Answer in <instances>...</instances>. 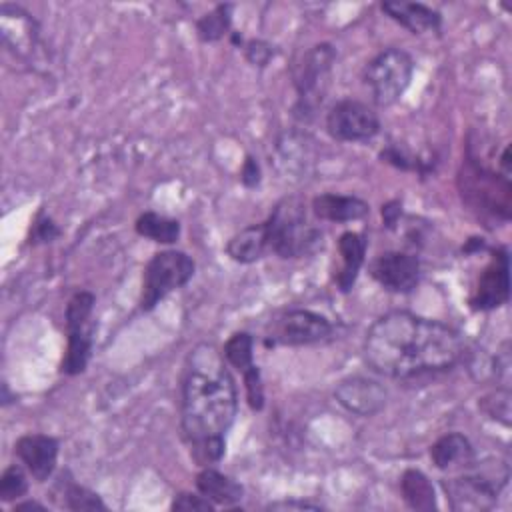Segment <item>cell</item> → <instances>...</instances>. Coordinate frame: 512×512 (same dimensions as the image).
<instances>
[{
    "label": "cell",
    "mask_w": 512,
    "mask_h": 512,
    "mask_svg": "<svg viewBox=\"0 0 512 512\" xmlns=\"http://www.w3.org/2000/svg\"><path fill=\"white\" fill-rule=\"evenodd\" d=\"M362 352L376 374L408 380L456 366L464 356V340L444 322L390 310L372 322Z\"/></svg>",
    "instance_id": "6da1fadb"
},
{
    "label": "cell",
    "mask_w": 512,
    "mask_h": 512,
    "mask_svg": "<svg viewBox=\"0 0 512 512\" xmlns=\"http://www.w3.org/2000/svg\"><path fill=\"white\" fill-rule=\"evenodd\" d=\"M238 412V392L224 356L212 344H198L182 374L180 422L198 460L220 462L224 436Z\"/></svg>",
    "instance_id": "7a4b0ae2"
},
{
    "label": "cell",
    "mask_w": 512,
    "mask_h": 512,
    "mask_svg": "<svg viewBox=\"0 0 512 512\" xmlns=\"http://www.w3.org/2000/svg\"><path fill=\"white\" fill-rule=\"evenodd\" d=\"M268 246L280 258H302L318 252L324 244L322 232L306 218L304 202L296 196L282 198L264 220Z\"/></svg>",
    "instance_id": "3957f363"
},
{
    "label": "cell",
    "mask_w": 512,
    "mask_h": 512,
    "mask_svg": "<svg viewBox=\"0 0 512 512\" xmlns=\"http://www.w3.org/2000/svg\"><path fill=\"white\" fill-rule=\"evenodd\" d=\"M510 480L508 464L496 460L492 466H480L476 460L462 474L442 480L446 500L454 512H484L496 506Z\"/></svg>",
    "instance_id": "277c9868"
},
{
    "label": "cell",
    "mask_w": 512,
    "mask_h": 512,
    "mask_svg": "<svg viewBox=\"0 0 512 512\" xmlns=\"http://www.w3.org/2000/svg\"><path fill=\"white\" fill-rule=\"evenodd\" d=\"M336 62V50L328 42L314 44L308 48L300 62L294 66V88L296 106L294 116L308 120L322 106L332 80V66Z\"/></svg>",
    "instance_id": "5b68a950"
},
{
    "label": "cell",
    "mask_w": 512,
    "mask_h": 512,
    "mask_svg": "<svg viewBox=\"0 0 512 512\" xmlns=\"http://www.w3.org/2000/svg\"><path fill=\"white\" fill-rule=\"evenodd\" d=\"M458 186L462 200L474 210L504 222L510 218V178L484 168L468 156L458 174Z\"/></svg>",
    "instance_id": "8992f818"
},
{
    "label": "cell",
    "mask_w": 512,
    "mask_h": 512,
    "mask_svg": "<svg viewBox=\"0 0 512 512\" xmlns=\"http://www.w3.org/2000/svg\"><path fill=\"white\" fill-rule=\"evenodd\" d=\"M414 74V60L402 48H384L364 68V84L378 106L396 104Z\"/></svg>",
    "instance_id": "52a82bcc"
},
{
    "label": "cell",
    "mask_w": 512,
    "mask_h": 512,
    "mask_svg": "<svg viewBox=\"0 0 512 512\" xmlns=\"http://www.w3.org/2000/svg\"><path fill=\"white\" fill-rule=\"evenodd\" d=\"M196 264L182 250H162L156 252L142 274L140 310H152L170 292L186 286L194 276Z\"/></svg>",
    "instance_id": "ba28073f"
},
{
    "label": "cell",
    "mask_w": 512,
    "mask_h": 512,
    "mask_svg": "<svg viewBox=\"0 0 512 512\" xmlns=\"http://www.w3.org/2000/svg\"><path fill=\"white\" fill-rule=\"evenodd\" d=\"M332 334V322L312 310L292 308L276 316L268 328L264 344L270 346H308L326 340Z\"/></svg>",
    "instance_id": "9c48e42d"
},
{
    "label": "cell",
    "mask_w": 512,
    "mask_h": 512,
    "mask_svg": "<svg viewBox=\"0 0 512 512\" xmlns=\"http://www.w3.org/2000/svg\"><path fill=\"white\" fill-rule=\"evenodd\" d=\"M326 132L338 142H368L380 132V118L368 104L344 98L328 110Z\"/></svg>",
    "instance_id": "30bf717a"
},
{
    "label": "cell",
    "mask_w": 512,
    "mask_h": 512,
    "mask_svg": "<svg viewBox=\"0 0 512 512\" xmlns=\"http://www.w3.org/2000/svg\"><path fill=\"white\" fill-rule=\"evenodd\" d=\"M510 298V258L506 248L492 250V258L480 272L474 292L470 296V306L480 312L500 308Z\"/></svg>",
    "instance_id": "8fae6325"
},
{
    "label": "cell",
    "mask_w": 512,
    "mask_h": 512,
    "mask_svg": "<svg viewBox=\"0 0 512 512\" xmlns=\"http://www.w3.org/2000/svg\"><path fill=\"white\" fill-rule=\"evenodd\" d=\"M420 260L410 252H384L370 264V276L384 288L396 294L412 292L420 282Z\"/></svg>",
    "instance_id": "7c38bea8"
},
{
    "label": "cell",
    "mask_w": 512,
    "mask_h": 512,
    "mask_svg": "<svg viewBox=\"0 0 512 512\" xmlns=\"http://www.w3.org/2000/svg\"><path fill=\"white\" fill-rule=\"evenodd\" d=\"M334 398L344 410L366 418L378 414L386 406L388 392L378 380L366 376H348L338 382Z\"/></svg>",
    "instance_id": "4fadbf2b"
},
{
    "label": "cell",
    "mask_w": 512,
    "mask_h": 512,
    "mask_svg": "<svg viewBox=\"0 0 512 512\" xmlns=\"http://www.w3.org/2000/svg\"><path fill=\"white\" fill-rule=\"evenodd\" d=\"M0 34L2 42L16 56L30 58L38 48L40 28L38 22L24 8L16 4L0 6Z\"/></svg>",
    "instance_id": "5bb4252c"
},
{
    "label": "cell",
    "mask_w": 512,
    "mask_h": 512,
    "mask_svg": "<svg viewBox=\"0 0 512 512\" xmlns=\"http://www.w3.org/2000/svg\"><path fill=\"white\" fill-rule=\"evenodd\" d=\"M16 458L38 482H46L58 460V440L46 434H24L14 444Z\"/></svg>",
    "instance_id": "9a60e30c"
},
{
    "label": "cell",
    "mask_w": 512,
    "mask_h": 512,
    "mask_svg": "<svg viewBox=\"0 0 512 512\" xmlns=\"http://www.w3.org/2000/svg\"><path fill=\"white\" fill-rule=\"evenodd\" d=\"M382 12H386L394 22L410 30L412 34L438 32L442 26V16L438 10L420 4V2H404V0H386L380 4Z\"/></svg>",
    "instance_id": "2e32d148"
},
{
    "label": "cell",
    "mask_w": 512,
    "mask_h": 512,
    "mask_svg": "<svg viewBox=\"0 0 512 512\" xmlns=\"http://www.w3.org/2000/svg\"><path fill=\"white\" fill-rule=\"evenodd\" d=\"M312 212L326 222H354L362 220L370 212V206L358 196L326 192L312 200Z\"/></svg>",
    "instance_id": "e0dca14e"
},
{
    "label": "cell",
    "mask_w": 512,
    "mask_h": 512,
    "mask_svg": "<svg viewBox=\"0 0 512 512\" xmlns=\"http://www.w3.org/2000/svg\"><path fill=\"white\" fill-rule=\"evenodd\" d=\"M366 246H368V240L360 232L348 230L338 238V252H340V258H342V266L336 272L334 280H336V286L342 292H350L352 286L356 284L358 272L364 264Z\"/></svg>",
    "instance_id": "ac0fdd59"
},
{
    "label": "cell",
    "mask_w": 512,
    "mask_h": 512,
    "mask_svg": "<svg viewBox=\"0 0 512 512\" xmlns=\"http://www.w3.org/2000/svg\"><path fill=\"white\" fill-rule=\"evenodd\" d=\"M430 458L440 470H464L476 460V454L464 434L448 432L432 444Z\"/></svg>",
    "instance_id": "d6986e66"
},
{
    "label": "cell",
    "mask_w": 512,
    "mask_h": 512,
    "mask_svg": "<svg viewBox=\"0 0 512 512\" xmlns=\"http://www.w3.org/2000/svg\"><path fill=\"white\" fill-rule=\"evenodd\" d=\"M268 250L270 246H268V234H266L264 222L246 226L244 230L236 232L226 244V254L240 264H252L260 260Z\"/></svg>",
    "instance_id": "ffe728a7"
},
{
    "label": "cell",
    "mask_w": 512,
    "mask_h": 512,
    "mask_svg": "<svg viewBox=\"0 0 512 512\" xmlns=\"http://www.w3.org/2000/svg\"><path fill=\"white\" fill-rule=\"evenodd\" d=\"M196 488L216 506H232L244 496V488L236 480L214 468H204L198 472Z\"/></svg>",
    "instance_id": "44dd1931"
},
{
    "label": "cell",
    "mask_w": 512,
    "mask_h": 512,
    "mask_svg": "<svg viewBox=\"0 0 512 512\" xmlns=\"http://www.w3.org/2000/svg\"><path fill=\"white\" fill-rule=\"evenodd\" d=\"M90 354H92V326L86 324L80 328H70L66 352L60 362V372L68 376L82 374L88 366Z\"/></svg>",
    "instance_id": "7402d4cb"
},
{
    "label": "cell",
    "mask_w": 512,
    "mask_h": 512,
    "mask_svg": "<svg viewBox=\"0 0 512 512\" xmlns=\"http://www.w3.org/2000/svg\"><path fill=\"white\" fill-rule=\"evenodd\" d=\"M400 492L406 504L414 510H434L436 508V492L428 476L420 470H406L400 478Z\"/></svg>",
    "instance_id": "603a6c76"
},
{
    "label": "cell",
    "mask_w": 512,
    "mask_h": 512,
    "mask_svg": "<svg viewBox=\"0 0 512 512\" xmlns=\"http://www.w3.org/2000/svg\"><path fill=\"white\" fill-rule=\"evenodd\" d=\"M134 228H136V234L160 244H174L180 236V222L156 212L140 214L136 218Z\"/></svg>",
    "instance_id": "cb8c5ba5"
},
{
    "label": "cell",
    "mask_w": 512,
    "mask_h": 512,
    "mask_svg": "<svg viewBox=\"0 0 512 512\" xmlns=\"http://www.w3.org/2000/svg\"><path fill=\"white\" fill-rule=\"evenodd\" d=\"M232 22V4H218L196 20V34L202 42H218L228 34Z\"/></svg>",
    "instance_id": "d4e9b609"
},
{
    "label": "cell",
    "mask_w": 512,
    "mask_h": 512,
    "mask_svg": "<svg viewBox=\"0 0 512 512\" xmlns=\"http://www.w3.org/2000/svg\"><path fill=\"white\" fill-rule=\"evenodd\" d=\"M222 356L230 366H234L240 374L254 366V338L248 332H234L224 348Z\"/></svg>",
    "instance_id": "484cf974"
},
{
    "label": "cell",
    "mask_w": 512,
    "mask_h": 512,
    "mask_svg": "<svg viewBox=\"0 0 512 512\" xmlns=\"http://www.w3.org/2000/svg\"><path fill=\"white\" fill-rule=\"evenodd\" d=\"M60 488H62V504L70 510H106V504L102 502V498L88 490L86 486H80L72 480H62L60 482Z\"/></svg>",
    "instance_id": "4316f807"
},
{
    "label": "cell",
    "mask_w": 512,
    "mask_h": 512,
    "mask_svg": "<svg viewBox=\"0 0 512 512\" xmlns=\"http://www.w3.org/2000/svg\"><path fill=\"white\" fill-rule=\"evenodd\" d=\"M94 294L88 290H78L70 296L68 304H66V312H64V320H66V330L70 328H80L86 326L92 310H94Z\"/></svg>",
    "instance_id": "83f0119b"
},
{
    "label": "cell",
    "mask_w": 512,
    "mask_h": 512,
    "mask_svg": "<svg viewBox=\"0 0 512 512\" xmlns=\"http://www.w3.org/2000/svg\"><path fill=\"white\" fill-rule=\"evenodd\" d=\"M26 492H28V480L24 470L16 464L8 466L0 476V500L12 502L26 496Z\"/></svg>",
    "instance_id": "f1b7e54d"
},
{
    "label": "cell",
    "mask_w": 512,
    "mask_h": 512,
    "mask_svg": "<svg viewBox=\"0 0 512 512\" xmlns=\"http://www.w3.org/2000/svg\"><path fill=\"white\" fill-rule=\"evenodd\" d=\"M480 408L494 418L496 422H500L502 426H510V390L508 388H496L494 392L486 394L480 400Z\"/></svg>",
    "instance_id": "f546056e"
},
{
    "label": "cell",
    "mask_w": 512,
    "mask_h": 512,
    "mask_svg": "<svg viewBox=\"0 0 512 512\" xmlns=\"http://www.w3.org/2000/svg\"><path fill=\"white\" fill-rule=\"evenodd\" d=\"M244 378V388H246V400L252 410H262L264 408V386H262V376L260 368L254 364L246 372H242Z\"/></svg>",
    "instance_id": "4dcf8cb0"
},
{
    "label": "cell",
    "mask_w": 512,
    "mask_h": 512,
    "mask_svg": "<svg viewBox=\"0 0 512 512\" xmlns=\"http://www.w3.org/2000/svg\"><path fill=\"white\" fill-rule=\"evenodd\" d=\"M172 510H200V512H208V510H214L216 504L210 502L204 494H194V492H180L172 504H170Z\"/></svg>",
    "instance_id": "1f68e13d"
},
{
    "label": "cell",
    "mask_w": 512,
    "mask_h": 512,
    "mask_svg": "<svg viewBox=\"0 0 512 512\" xmlns=\"http://www.w3.org/2000/svg\"><path fill=\"white\" fill-rule=\"evenodd\" d=\"M244 56H246V60H248L252 66L264 68V66L272 60L274 50H272V46H270L268 42H264V40H250V42H246V46H244Z\"/></svg>",
    "instance_id": "d6a6232c"
},
{
    "label": "cell",
    "mask_w": 512,
    "mask_h": 512,
    "mask_svg": "<svg viewBox=\"0 0 512 512\" xmlns=\"http://www.w3.org/2000/svg\"><path fill=\"white\" fill-rule=\"evenodd\" d=\"M60 236V228L56 226V222L46 216L44 212L38 214V218L34 220V228H32V240L34 242H52L54 238ZM30 240V242H32Z\"/></svg>",
    "instance_id": "836d02e7"
},
{
    "label": "cell",
    "mask_w": 512,
    "mask_h": 512,
    "mask_svg": "<svg viewBox=\"0 0 512 512\" xmlns=\"http://www.w3.org/2000/svg\"><path fill=\"white\" fill-rule=\"evenodd\" d=\"M260 178H262V172H260V164L256 162L254 156H246L244 164H242V170H240V182L246 186V188H254L260 184Z\"/></svg>",
    "instance_id": "e575fe53"
},
{
    "label": "cell",
    "mask_w": 512,
    "mask_h": 512,
    "mask_svg": "<svg viewBox=\"0 0 512 512\" xmlns=\"http://www.w3.org/2000/svg\"><path fill=\"white\" fill-rule=\"evenodd\" d=\"M270 510H320L322 506L320 504H314V502H306V500H282V502H274L268 506Z\"/></svg>",
    "instance_id": "d590c367"
},
{
    "label": "cell",
    "mask_w": 512,
    "mask_h": 512,
    "mask_svg": "<svg viewBox=\"0 0 512 512\" xmlns=\"http://www.w3.org/2000/svg\"><path fill=\"white\" fill-rule=\"evenodd\" d=\"M400 204L398 202H388L382 206V218H384V224L388 228H392L396 224V220L400 218Z\"/></svg>",
    "instance_id": "8d00e7d4"
},
{
    "label": "cell",
    "mask_w": 512,
    "mask_h": 512,
    "mask_svg": "<svg viewBox=\"0 0 512 512\" xmlns=\"http://www.w3.org/2000/svg\"><path fill=\"white\" fill-rule=\"evenodd\" d=\"M26 510H46V506L40 502H34V500H26V502H20L14 506V512H26Z\"/></svg>",
    "instance_id": "74e56055"
}]
</instances>
